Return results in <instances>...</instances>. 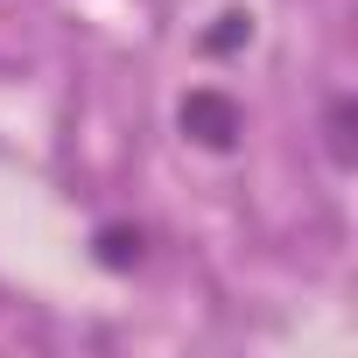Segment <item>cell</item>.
I'll return each mask as SVG.
<instances>
[{"mask_svg": "<svg viewBox=\"0 0 358 358\" xmlns=\"http://www.w3.org/2000/svg\"><path fill=\"white\" fill-rule=\"evenodd\" d=\"M183 120H190L211 148H225V141H232V106H225V99H190V106H183Z\"/></svg>", "mask_w": 358, "mask_h": 358, "instance_id": "obj_1", "label": "cell"}]
</instances>
